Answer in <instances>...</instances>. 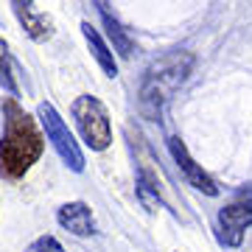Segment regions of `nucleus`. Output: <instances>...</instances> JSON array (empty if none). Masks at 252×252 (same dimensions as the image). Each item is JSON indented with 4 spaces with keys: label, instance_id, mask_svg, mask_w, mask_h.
Masks as SVG:
<instances>
[{
    "label": "nucleus",
    "instance_id": "6",
    "mask_svg": "<svg viewBox=\"0 0 252 252\" xmlns=\"http://www.w3.org/2000/svg\"><path fill=\"white\" fill-rule=\"evenodd\" d=\"M168 152H171L174 162L180 165V171L185 174V180H188L193 188L202 190V193H207V196H219L216 180H213V177H210V174H207L205 168L190 157L188 149H185V143H182L180 137H168Z\"/></svg>",
    "mask_w": 252,
    "mask_h": 252
},
{
    "label": "nucleus",
    "instance_id": "9",
    "mask_svg": "<svg viewBox=\"0 0 252 252\" xmlns=\"http://www.w3.org/2000/svg\"><path fill=\"white\" fill-rule=\"evenodd\" d=\"M81 34H84L87 45H90V54L95 56V62L101 64V70L107 73V76H112V79H115V76H118V62H115V56H112V51L107 48V42L101 39V34L90 26V23H87V20L81 23Z\"/></svg>",
    "mask_w": 252,
    "mask_h": 252
},
{
    "label": "nucleus",
    "instance_id": "7",
    "mask_svg": "<svg viewBox=\"0 0 252 252\" xmlns=\"http://www.w3.org/2000/svg\"><path fill=\"white\" fill-rule=\"evenodd\" d=\"M56 221L67 230V233L79 235V238H87V235H95V219H93L90 205L84 202H67L56 210Z\"/></svg>",
    "mask_w": 252,
    "mask_h": 252
},
{
    "label": "nucleus",
    "instance_id": "3",
    "mask_svg": "<svg viewBox=\"0 0 252 252\" xmlns=\"http://www.w3.org/2000/svg\"><path fill=\"white\" fill-rule=\"evenodd\" d=\"M73 121L79 126L84 143L90 146L93 152H104L112 143V126H109V112L95 95H79L73 101Z\"/></svg>",
    "mask_w": 252,
    "mask_h": 252
},
{
    "label": "nucleus",
    "instance_id": "5",
    "mask_svg": "<svg viewBox=\"0 0 252 252\" xmlns=\"http://www.w3.org/2000/svg\"><path fill=\"white\" fill-rule=\"evenodd\" d=\"M247 227H252V193L219 210V241L224 247H241Z\"/></svg>",
    "mask_w": 252,
    "mask_h": 252
},
{
    "label": "nucleus",
    "instance_id": "12",
    "mask_svg": "<svg viewBox=\"0 0 252 252\" xmlns=\"http://www.w3.org/2000/svg\"><path fill=\"white\" fill-rule=\"evenodd\" d=\"M137 196H140V202H143L146 207H157L162 205L160 202V193H157V185H152V182H146V177H140V185H137Z\"/></svg>",
    "mask_w": 252,
    "mask_h": 252
},
{
    "label": "nucleus",
    "instance_id": "1",
    "mask_svg": "<svg viewBox=\"0 0 252 252\" xmlns=\"http://www.w3.org/2000/svg\"><path fill=\"white\" fill-rule=\"evenodd\" d=\"M45 152V135L14 98L3 104V137H0V177L20 182Z\"/></svg>",
    "mask_w": 252,
    "mask_h": 252
},
{
    "label": "nucleus",
    "instance_id": "13",
    "mask_svg": "<svg viewBox=\"0 0 252 252\" xmlns=\"http://www.w3.org/2000/svg\"><path fill=\"white\" fill-rule=\"evenodd\" d=\"M26 252H64V247L59 241H56L54 235H39L36 241L28 244Z\"/></svg>",
    "mask_w": 252,
    "mask_h": 252
},
{
    "label": "nucleus",
    "instance_id": "2",
    "mask_svg": "<svg viewBox=\"0 0 252 252\" xmlns=\"http://www.w3.org/2000/svg\"><path fill=\"white\" fill-rule=\"evenodd\" d=\"M190 67H193V56L188 51H171V54L160 56L157 62L146 70V79L140 84V112L149 121H157L162 115V107L171 101V95L180 90L185 79H188Z\"/></svg>",
    "mask_w": 252,
    "mask_h": 252
},
{
    "label": "nucleus",
    "instance_id": "4",
    "mask_svg": "<svg viewBox=\"0 0 252 252\" xmlns=\"http://www.w3.org/2000/svg\"><path fill=\"white\" fill-rule=\"evenodd\" d=\"M36 115H39V121H42L45 137L51 140V146H54L56 154L62 157L64 165H67L70 171H84V154H81V149H79V143H76L73 132L67 129V124H64L62 115L56 112L54 104L42 101V104L36 107Z\"/></svg>",
    "mask_w": 252,
    "mask_h": 252
},
{
    "label": "nucleus",
    "instance_id": "8",
    "mask_svg": "<svg viewBox=\"0 0 252 252\" xmlns=\"http://www.w3.org/2000/svg\"><path fill=\"white\" fill-rule=\"evenodd\" d=\"M11 9H14V14H17V20L23 23V28H26V34L34 39V42H45V39H51L54 36V20L48 17V14H42V11H36L34 3H11Z\"/></svg>",
    "mask_w": 252,
    "mask_h": 252
},
{
    "label": "nucleus",
    "instance_id": "10",
    "mask_svg": "<svg viewBox=\"0 0 252 252\" xmlns=\"http://www.w3.org/2000/svg\"><path fill=\"white\" fill-rule=\"evenodd\" d=\"M95 6H98V11H101V20H104V26H107V34H109V39H112V48H115V51L124 56V59H126V56H132L135 45H132V36L126 34V28L115 20V14L109 11L107 3H95Z\"/></svg>",
    "mask_w": 252,
    "mask_h": 252
},
{
    "label": "nucleus",
    "instance_id": "11",
    "mask_svg": "<svg viewBox=\"0 0 252 252\" xmlns=\"http://www.w3.org/2000/svg\"><path fill=\"white\" fill-rule=\"evenodd\" d=\"M0 84H3L11 95L17 93V81H14V76H11V54H9L6 39H0Z\"/></svg>",
    "mask_w": 252,
    "mask_h": 252
}]
</instances>
